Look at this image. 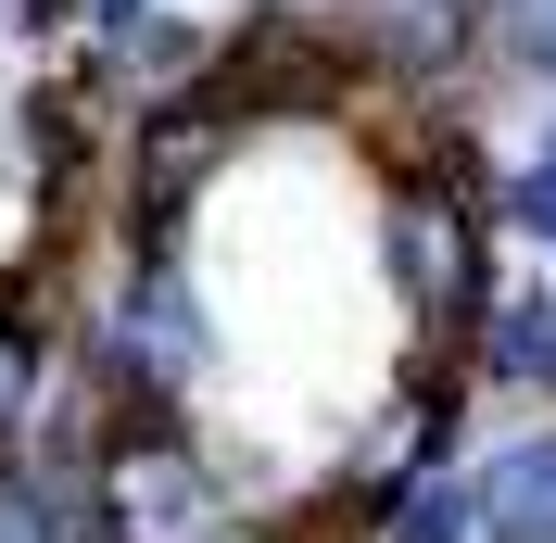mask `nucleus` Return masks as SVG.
<instances>
[{
  "mask_svg": "<svg viewBox=\"0 0 556 543\" xmlns=\"http://www.w3.org/2000/svg\"><path fill=\"white\" fill-rule=\"evenodd\" d=\"M380 278L405 304V367H455L468 379V341H481V304L506 291L493 278V165L455 152V165H392L380 190Z\"/></svg>",
  "mask_w": 556,
  "mask_h": 543,
  "instance_id": "obj_1",
  "label": "nucleus"
},
{
  "mask_svg": "<svg viewBox=\"0 0 556 543\" xmlns=\"http://www.w3.org/2000/svg\"><path fill=\"white\" fill-rule=\"evenodd\" d=\"M76 367L102 379L114 405H177L215 379V316L190 291V253H114V278L89 291V329H76Z\"/></svg>",
  "mask_w": 556,
  "mask_h": 543,
  "instance_id": "obj_2",
  "label": "nucleus"
},
{
  "mask_svg": "<svg viewBox=\"0 0 556 543\" xmlns=\"http://www.w3.org/2000/svg\"><path fill=\"white\" fill-rule=\"evenodd\" d=\"M102 506H114V543H241V480L177 405H114L102 430Z\"/></svg>",
  "mask_w": 556,
  "mask_h": 543,
  "instance_id": "obj_3",
  "label": "nucleus"
},
{
  "mask_svg": "<svg viewBox=\"0 0 556 543\" xmlns=\"http://www.w3.org/2000/svg\"><path fill=\"white\" fill-rule=\"evenodd\" d=\"M329 26H342V51H354L367 76L417 89V102H430L443 76L481 64V0H342Z\"/></svg>",
  "mask_w": 556,
  "mask_h": 543,
  "instance_id": "obj_4",
  "label": "nucleus"
},
{
  "mask_svg": "<svg viewBox=\"0 0 556 543\" xmlns=\"http://www.w3.org/2000/svg\"><path fill=\"white\" fill-rule=\"evenodd\" d=\"M468 493H481V543H556V417L506 430L468 468Z\"/></svg>",
  "mask_w": 556,
  "mask_h": 543,
  "instance_id": "obj_5",
  "label": "nucleus"
},
{
  "mask_svg": "<svg viewBox=\"0 0 556 543\" xmlns=\"http://www.w3.org/2000/svg\"><path fill=\"white\" fill-rule=\"evenodd\" d=\"M367 543H481V493H468V468H417L405 493L380 506Z\"/></svg>",
  "mask_w": 556,
  "mask_h": 543,
  "instance_id": "obj_6",
  "label": "nucleus"
},
{
  "mask_svg": "<svg viewBox=\"0 0 556 543\" xmlns=\"http://www.w3.org/2000/svg\"><path fill=\"white\" fill-rule=\"evenodd\" d=\"M493 228L506 240H531V253H556V114L531 127V152L506 177H493Z\"/></svg>",
  "mask_w": 556,
  "mask_h": 543,
  "instance_id": "obj_7",
  "label": "nucleus"
},
{
  "mask_svg": "<svg viewBox=\"0 0 556 543\" xmlns=\"http://www.w3.org/2000/svg\"><path fill=\"white\" fill-rule=\"evenodd\" d=\"M481 51L506 76H544L556 89V0H481Z\"/></svg>",
  "mask_w": 556,
  "mask_h": 543,
  "instance_id": "obj_8",
  "label": "nucleus"
},
{
  "mask_svg": "<svg viewBox=\"0 0 556 543\" xmlns=\"http://www.w3.org/2000/svg\"><path fill=\"white\" fill-rule=\"evenodd\" d=\"M241 543H291V531H241Z\"/></svg>",
  "mask_w": 556,
  "mask_h": 543,
  "instance_id": "obj_9",
  "label": "nucleus"
}]
</instances>
